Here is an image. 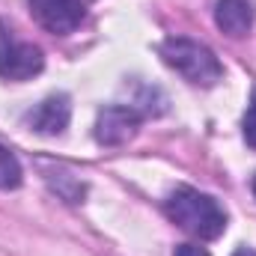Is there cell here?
<instances>
[{"label":"cell","mask_w":256,"mask_h":256,"mask_svg":"<svg viewBox=\"0 0 256 256\" xmlns=\"http://www.w3.org/2000/svg\"><path fill=\"white\" fill-rule=\"evenodd\" d=\"M21 164H18V158L6 149V146H0V191H15L18 185H21Z\"/></svg>","instance_id":"9c48e42d"},{"label":"cell","mask_w":256,"mask_h":256,"mask_svg":"<svg viewBox=\"0 0 256 256\" xmlns=\"http://www.w3.org/2000/svg\"><path fill=\"white\" fill-rule=\"evenodd\" d=\"M45 68V54L39 45L18 39L0 24V78L3 80H30Z\"/></svg>","instance_id":"3957f363"},{"label":"cell","mask_w":256,"mask_h":256,"mask_svg":"<svg viewBox=\"0 0 256 256\" xmlns=\"http://www.w3.org/2000/svg\"><path fill=\"white\" fill-rule=\"evenodd\" d=\"M232 256H256V250H254V248H238Z\"/></svg>","instance_id":"7c38bea8"},{"label":"cell","mask_w":256,"mask_h":256,"mask_svg":"<svg viewBox=\"0 0 256 256\" xmlns=\"http://www.w3.org/2000/svg\"><path fill=\"white\" fill-rule=\"evenodd\" d=\"M173 256H208V250L200 248V244H179Z\"/></svg>","instance_id":"8fae6325"},{"label":"cell","mask_w":256,"mask_h":256,"mask_svg":"<svg viewBox=\"0 0 256 256\" xmlns=\"http://www.w3.org/2000/svg\"><path fill=\"white\" fill-rule=\"evenodd\" d=\"M254 194H256V176H254Z\"/></svg>","instance_id":"4fadbf2b"},{"label":"cell","mask_w":256,"mask_h":256,"mask_svg":"<svg viewBox=\"0 0 256 256\" xmlns=\"http://www.w3.org/2000/svg\"><path fill=\"white\" fill-rule=\"evenodd\" d=\"M242 134H244V143H248L250 149H256V86H254V92H250L244 120H242Z\"/></svg>","instance_id":"30bf717a"},{"label":"cell","mask_w":256,"mask_h":256,"mask_svg":"<svg viewBox=\"0 0 256 256\" xmlns=\"http://www.w3.org/2000/svg\"><path fill=\"white\" fill-rule=\"evenodd\" d=\"M214 24L232 39L248 36V30L254 27V6H250V0H218L214 3Z\"/></svg>","instance_id":"52a82bcc"},{"label":"cell","mask_w":256,"mask_h":256,"mask_svg":"<svg viewBox=\"0 0 256 256\" xmlns=\"http://www.w3.org/2000/svg\"><path fill=\"white\" fill-rule=\"evenodd\" d=\"M164 212L179 230L196 236L200 242H214L226 230L224 206L214 196L196 191V188H176L164 200Z\"/></svg>","instance_id":"6da1fadb"},{"label":"cell","mask_w":256,"mask_h":256,"mask_svg":"<svg viewBox=\"0 0 256 256\" xmlns=\"http://www.w3.org/2000/svg\"><path fill=\"white\" fill-rule=\"evenodd\" d=\"M45 179H48V185L60 194L66 202H80V200H84V194H86V185H84V182L68 170V167H60V164H57L54 170H48V167H45Z\"/></svg>","instance_id":"ba28073f"},{"label":"cell","mask_w":256,"mask_h":256,"mask_svg":"<svg viewBox=\"0 0 256 256\" xmlns=\"http://www.w3.org/2000/svg\"><path fill=\"white\" fill-rule=\"evenodd\" d=\"M72 120V102L66 92H54L48 96L45 102H39L33 110L24 114V126L36 134H45V137H57L68 128Z\"/></svg>","instance_id":"8992f818"},{"label":"cell","mask_w":256,"mask_h":256,"mask_svg":"<svg viewBox=\"0 0 256 256\" xmlns=\"http://www.w3.org/2000/svg\"><path fill=\"white\" fill-rule=\"evenodd\" d=\"M27 3H30V15L36 18V24L54 36H68L72 30L80 27L86 15L80 0H27Z\"/></svg>","instance_id":"5b68a950"},{"label":"cell","mask_w":256,"mask_h":256,"mask_svg":"<svg viewBox=\"0 0 256 256\" xmlns=\"http://www.w3.org/2000/svg\"><path fill=\"white\" fill-rule=\"evenodd\" d=\"M158 54L173 72H179L194 86H214L224 78L220 60L202 42H194V39H185V36H170L158 45Z\"/></svg>","instance_id":"7a4b0ae2"},{"label":"cell","mask_w":256,"mask_h":256,"mask_svg":"<svg viewBox=\"0 0 256 256\" xmlns=\"http://www.w3.org/2000/svg\"><path fill=\"white\" fill-rule=\"evenodd\" d=\"M143 110L134 104H108L96 116V140L102 146H126L137 137Z\"/></svg>","instance_id":"277c9868"}]
</instances>
